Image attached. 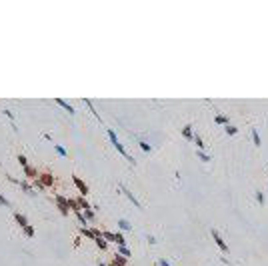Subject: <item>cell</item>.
<instances>
[{"label": "cell", "instance_id": "cell-16", "mask_svg": "<svg viewBox=\"0 0 268 266\" xmlns=\"http://www.w3.org/2000/svg\"><path fill=\"white\" fill-rule=\"evenodd\" d=\"M114 238H116V242L120 244V246H124V236H122L120 232H116V234H114Z\"/></svg>", "mask_w": 268, "mask_h": 266}, {"label": "cell", "instance_id": "cell-4", "mask_svg": "<svg viewBox=\"0 0 268 266\" xmlns=\"http://www.w3.org/2000/svg\"><path fill=\"white\" fill-rule=\"evenodd\" d=\"M56 202H58V206H60V212H62V214H68V200H66V198L56 196Z\"/></svg>", "mask_w": 268, "mask_h": 266}, {"label": "cell", "instance_id": "cell-21", "mask_svg": "<svg viewBox=\"0 0 268 266\" xmlns=\"http://www.w3.org/2000/svg\"><path fill=\"white\" fill-rule=\"evenodd\" d=\"M198 158H200L202 162H208V160H210V156H208V154H204V152L200 150V152H198Z\"/></svg>", "mask_w": 268, "mask_h": 266}, {"label": "cell", "instance_id": "cell-24", "mask_svg": "<svg viewBox=\"0 0 268 266\" xmlns=\"http://www.w3.org/2000/svg\"><path fill=\"white\" fill-rule=\"evenodd\" d=\"M24 232H26V236H34V228L32 226H24Z\"/></svg>", "mask_w": 268, "mask_h": 266}, {"label": "cell", "instance_id": "cell-10", "mask_svg": "<svg viewBox=\"0 0 268 266\" xmlns=\"http://www.w3.org/2000/svg\"><path fill=\"white\" fill-rule=\"evenodd\" d=\"M252 142H254V146H262L260 136H258V132H256V130H252Z\"/></svg>", "mask_w": 268, "mask_h": 266}, {"label": "cell", "instance_id": "cell-14", "mask_svg": "<svg viewBox=\"0 0 268 266\" xmlns=\"http://www.w3.org/2000/svg\"><path fill=\"white\" fill-rule=\"evenodd\" d=\"M224 130H226V134H230V136H234V134L238 132V128H234V126H230V124H228Z\"/></svg>", "mask_w": 268, "mask_h": 266}, {"label": "cell", "instance_id": "cell-26", "mask_svg": "<svg viewBox=\"0 0 268 266\" xmlns=\"http://www.w3.org/2000/svg\"><path fill=\"white\" fill-rule=\"evenodd\" d=\"M20 186H22L24 190H26V192H30V194H34V190H32L30 186H28V184H26V182H20Z\"/></svg>", "mask_w": 268, "mask_h": 266}, {"label": "cell", "instance_id": "cell-8", "mask_svg": "<svg viewBox=\"0 0 268 266\" xmlns=\"http://www.w3.org/2000/svg\"><path fill=\"white\" fill-rule=\"evenodd\" d=\"M14 218H16V222H18V224L22 226V228H24V226H28V222H26V216H22V214H18V212H16V214H14Z\"/></svg>", "mask_w": 268, "mask_h": 266}, {"label": "cell", "instance_id": "cell-12", "mask_svg": "<svg viewBox=\"0 0 268 266\" xmlns=\"http://www.w3.org/2000/svg\"><path fill=\"white\" fill-rule=\"evenodd\" d=\"M214 120L218 122V124H224V126H228V118H226V116H220V114H218V116H216Z\"/></svg>", "mask_w": 268, "mask_h": 266}, {"label": "cell", "instance_id": "cell-31", "mask_svg": "<svg viewBox=\"0 0 268 266\" xmlns=\"http://www.w3.org/2000/svg\"><path fill=\"white\" fill-rule=\"evenodd\" d=\"M158 264H160V266H170V262H168V260H160Z\"/></svg>", "mask_w": 268, "mask_h": 266}, {"label": "cell", "instance_id": "cell-18", "mask_svg": "<svg viewBox=\"0 0 268 266\" xmlns=\"http://www.w3.org/2000/svg\"><path fill=\"white\" fill-rule=\"evenodd\" d=\"M194 142H196V146H198V148H200V150L204 148V140H202L200 136H194Z\"/></svg>", "mask_w": 268, "mask_h": 266}, {"label": "cell", "instance_id": "cell-22", "mask_svg": "<svg viewBox=\"0 0 268 266\" xmlns=\"http://www.w3.org/2000/svg\"><path fill=\"white\" fill-rule=\"evenodd\" d=\"M54 148H56V152H58V154H60V156H66V150L62 148L60 144H54Z\"/></svg>", "mask_w": 268, "mask_h": 266}, {"label": "cell", "instance_id": "cell-25", "mask_svg": "<svg viewBox=\"0 0 268 266\" xmlns=\"http://www.w3.org/2000/svg\"><path fill=\"white\" fill-rule=\"evenodd\" d=\"M86 106H88V108H90V110H92V112H94V116H96V118H100V116H98V112H96V110H94V106H92V102H90V100H86Z\"/></svg>", "mask_w": 268, "mask_h": 266}, {"label": "cell", "instance_id": "cell-30", "mask_svg": "<svg viewBox=\"0 0 268 266\" xmlns=\"http://www.w3.org/2000/svg\"><path fill=\"white\" fill-rule=\"evenodd\" d=\"M76 214H78V220L82 222V224H86V218H84V216H82V214H80V212H76Z\"/></svg>", "mask_w": 268, "mask_h": 266}, {"label": "cell", "instance_id": "cell-27", "mask_svg": "<svg viewBox=\"0 0 268 266\" xmlns=\"http://www.w3.org/2000/svg\"><path fill=\"white\" fill-rule=\"evenodd\" d=\"M140 148H142L144 152H148V150H150V144H146V142H140Z\"/></svg>", "mask_w": 268, "mask_h": 266}, {"label": "cell", "instance_id": "cell-7", "mask_svg": "<svg viewBox=\"0 0 268 266\" xmlns=\"http://www.w3.org/2000/svg\"><path fill=\"white\" fill-rule=\"evenodd\" d=\"M56 104H60V106H62V108H64V110H66V112H70V114H74V108H72V106H70V104H68V102H64V100H62V98H56Z\"/></svg>", "mask_w": 268, "mask_h": 266}, {"label": "cell", "instance_id": "cell-17", "mask_svg": "<svg viewBox=\"0 0 268 266\" xmlns=\"http://www.w3.org/2000/svg\"><path fill=\"white\" fill-rule=\"evenodd\" d=\"M256 200H258V204H264V202H266V198H264V194H262V192H260V190H258V192H256Z\"/></svg>", "mask_w": 268, "mask_h": 266}, {"label": "cell", "instance_id": "cell-5", "mask_svg": "<svg viewBox=\"0 0 268 266\" xmlns=\"http://www.w3.org/2000/svg\"><path fill=\"white\" fill-rule=\"evenodd\" d=\"M52 182H54L52 174H40V186H50Z\"/></svg>", "mask_w": 268, "mask_h": 266}, {"label": "cell", "instance_id": "cell-9", "mask_svg": "<svg viewBox=\"0 0 268 266\" xmlns=\"http://www.w3.org/2000/svg\"><path fill=\"white\" fill-rule=\"evenodd\" d=\"M182 134H184V138H188V140H190V138H192V126L186 124L184 128H182Z\"/></svg>", "mask_w": 268, "mask_h": 266}, {"label": "cell", "instance_id": "cell-20", "mask_svg": "<svg viewBox=\"0 0 268 266\" xmlns=\"http://www.w3.org/2000/svg\"><path fill=\"white\" fill-rule=\"evenodd\" d=\"M18 162H20V166H22V168H26V166H28V160H26V158H24V156H22V154H20V156H18Z\"/></svg>", "mask_w": 268, "mask_h": 266}, {"label": "cell", "instance_id": "cell-1", "mask_svg": "<svg viewBox=\"0 0 268 266\" xmlns=\"http://www.w3.org/2000/svg\"><path fill=\"white\" fill-rule=\"evenodd\" d=\"M212 238H214L216 246H218L220 250H222V252H228V246H226V242L222 240V236H220V234H218V230H214V228H212Z\"/></svg>", "mask_w": 268, "mask_h": 266}, {"label": "cell", "instance_id": "cell-28", "mask_svg": "<svg viewBox=\"0 0 268 266\" xmlns=\"http://www.w3.org/2000/svg\"><path fill=\"white\" fill-rule=\"evenodd\" d=\"M120 254H122V256H128V254H130L128 248H126V246H120Z\"/></svg>", "mask_w": 268, "mask_h": 266}, {"label": "cell", "instance_id": "cell-19", "mask_svg": "<svg viewBox=\"0 0 268 266\" xmlns=\"http://www.w3.org/2000/svg\"><path fill=\"white\" fill-rule=\"evenodd\" d=\"M102 238H106V240H114V242H116V238H114L112 232H102Z\"/></svg>", "mask_w": 268, "mask_h": 266}, {"label": "cell", "instance_id": "cell-23", "mask_svg": "<svg viewBox=\"0 0 268 266\" xmlns=\"http://www.w3.org/2000/svg\"><path fill=\"white\" fill-rule=\"evenodd\" d=\"M84 212H86V218H88V220H92V218H94V212H92V208H84Z\"/></svg>", "mask_w": 268, "mask_h": 266}, {"label": "cell", "instance_id": "cell-3", "mask_svg": "<svg viewBox=\"0 0 268 266\" xmlns=\"http://www.w3.org/2000/svg\"><path fill=\"white\" fill-rule=\"evenodd\" d=\"M94 240H96V244H98V248H102V250H106V244H108V242H106V240L104 238H102V232H98V230H94Z\"/></svg>", "mask_w": 268, "mask_h": 266}, {"label": "cell", "instance_id": "cell-11", "mask_svg": "<svg viewBox=\"0 0 268 266\" xmlns=\"http://www.w3.org/2000/svg\"><path fill=\"white\" fill-rule=\"evenodd\" d=\"M118 226H120L122 230H130V222L124 220V218H120V220H118Z\"/></svg>", "mask_w": 268, "mask_h": 266}, {"label": "cell", "instance_id": "cell-15", "mask_svg": "<svg viewBox=\"0 0 268 266\" xmlns=\"http://www.w3.org/2000/svg\"><path fill=\"white\" fill-rule=\"evenodd\" d=\"M24 172H26V176H28V178H34V176H36L34 168H30V166H26V168H24Z\"/></svg>", "mask_w": 268, "mask_h": 266}, {"label": "cell", "instance_id": "cell-13", "mask_svg": "<svg viewBox=\"0 0 268 266\" xmlns=\"http://www.w3.org/2000/svg\"><path fill=\"white\" fill-rule=\"evenodd\" d=\"M82 234H84V236H88V238H92V240H94V236H96V234H94V230H88V228H82Z\"/></svg>", "mask_w": 268, "mask_h": 266}, {"label": "cell", "instance_id": "cell-29", "mask_svg": "<svg viewBox=\"0 0 268 266\" xmlns=\"http://www.w3.org/2000/svg\"><path fill=\"white\" fill-rule=\"evenodd\" d=\"M0 204H2V206H10V202H8L4 196H0Z\"/></svg>", "mask_w": 268, "mask_h": 266}, {"label": "cell", "instance_id": "cell-6", "mask_svg": "<svg viewBox=\"0 0 268 266\" xmlns=\"http://www.w3.org/2000/svg\"><path fill=\"white\" fill-rule=\"evenodd\" d=\"M120 190H122V192H124V194H126V196H128V198H130V200L134 202V206H136V208H142V206H140V202H138V200H136V198H134V194L130 192V190H126L124 186H120Z\"/></svg>", "mask_w": 268, "mask_h": 266}, {"label": "cell", "instance_id": "cell-2", "mask_svg": "<svg viewBox=\"0 0 268 266\" xmlns=\"http://www.w3.org/2000/svg\"><path fill=\"white\" fill-rule=\"evenodd\" d=\"M72 180H74V184H76V188H78V190H80V194H82V196H86V194H88V186H86V184H84V182H82V180H80V178H78V176H74V178H72Z\"/></svg>", "mask_w": 268, "mask_h": 266}]
</instances>
